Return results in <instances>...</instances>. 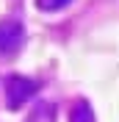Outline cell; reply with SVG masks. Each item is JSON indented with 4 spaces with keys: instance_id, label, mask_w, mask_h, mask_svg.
Segmentation results:
<instances>
[{
    "instance_id": "obj_4",
    "label": "cell",
    "mask_w": 119,
    "mask_h": 122,
    "mask_svg": "<svg viewBox=\"0 0 119 122\" xmlns=\"http://www.w3.org/2000/svg\"><path fill=\"white\" fill-rule=\"evenodd\" d=\"M25 122H55V108H53L50 103H39Z\"/></svg>"
},
{
    "instance_id": "obj_3",
    "label": "cell",
    "mask_w": 119,
    "mask_h": 122,
    "mask_svg": "<svg viewBox=\"0 0 119 122\" xmlns=\"http://www.w3.org/2000/svg\"><path fill=\"white\" fill-rule=\"evenodd\" d=\"M69 122H94V111L86 100H78L75 108L69 111Z\"/></svg>"
},
{
    "instance_id": "obj_2",
    "label": "cell",
    "mask_w": 119,
    "mask_h": 122,
    "mask_svg": "<svg viewBox=\"0 0 119 122\" xmlns=\"http://www.w3.org/2000/svg\"><path fill=\"white\" fill-rule=\"evenodd\" d=\"M22 39H25V28L20 20H3L0 22V53L3 56H11L22 47Z\"/></svg>"
},
{
    "instance_id": "obj_5",
    "label": "cell",
    "mask_w": 119,
    "mask_h": 122,
    "mask_svg": "<svg viewBox=\"0 0 119 122\" xmlns=\"http://www.w3.org/2000/svg\"><path fill=\"white\" fill-rule=\"evenodd\" d=\"M72 0H36V6L42 8V11H58V8L69 6Z\"/></svg>"
},
{
    "instance_id": "obj_1",
    "label": "cell",
    "mask_w": 119,
    "mask_h": 122,
    "mask_svg": "<svg viewBox=\"0 0 119 122\" xmlns=\"http://www.w3.org/2000/svg\"><path fill=\"white\" fill-rule=\"evenodd\" d=\"M39 86L30 81V78H22V75H8L6 78V103L8 108H20L25 100H30L36 94Z\"/></svg>"
}]
</instances>
